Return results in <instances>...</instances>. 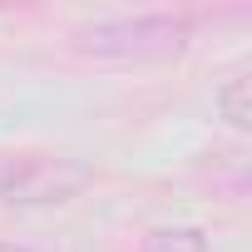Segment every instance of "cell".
Segmentation results:
<instances>
[{"label":"cell","instance_id":"277c9868","mask_svg":"<svg viewBox=\"0 0 252 252\" xmlns=\"http://www.w3.org/2000/svg\"><path fill=\"white\" fill-rule=\"evenodd\" d=\"M144 252H213V247H208L203 227H158V232H149Z\"/></svg>","mask_w":252,"mask_h":252},{"label":"cell","instance_id":"7a4b0ae2","mask_svg":"<svg viewBox=\"0 0 252 252\" xmlns=\"http://www.w3.org/2000/svg\"><path fill=\"white\" fill-rule=\"evenodd\" d=\"M94 183V168L64 154H15L0 163V203L5 208H55L79 198Z\"/></svg>","mask_w":252,"mask_h":252},{"label":"cell","instance_id":"6da1fadb","mask_svg":"<svg viewBox=\"0 0 252 252\" xmlns=\"http://www.w3.org/2000/svg\"><path fill=\"white\" fill-rule=\"evenodd\" d=\"M193 40V20L173 15V10H154V15H114V20H94L79 30V50L94 60H173L183 55Z\"/></svg>","mask_w":252,"mask_h":252},{"label":"cell","instance_id":"3957f363","mask_svg":"<svg viewBox=\"0 0 252 252\" xmlns=\"http://www.w3.org/2000/svg\"><path fill=\"white\" fill-rule=\"evenodd\" d=\"M218 109L232 129H252V79L247 74H232L222 89H218Z\"/></svg>","mask_w":252,"mask_h":252},{"label":"cell","instance_id":"5b68a950","mask_svg":"<svg viewBox=\"0 0 252 252\" xmlns=\"http://www.w3.org/2000/svg\"><path fill=\"white\" fill-rule=\"evenodd\" d=\"M0 252H45V247H30V242H0Z\"/></svg>","mask_w":252,"mask_h":252}]
</instances>
